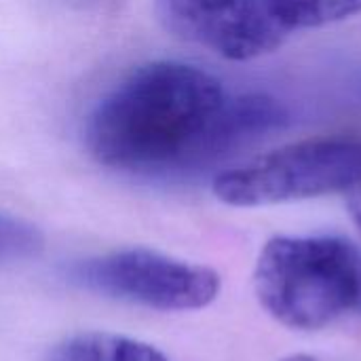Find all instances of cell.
<instances>
[{"instance_id": "cell-2", "label": "cell", "mask_w": 361, "mask_h": 361, "mask_svg": "<svg viewBox=\"0 0 361 361\" xmlns=\"http://www.w3.org/2000/svg\"><path fill=\"white\" fill-rule=\"evenodd\" d=\"M254 290L292 330H322L361 307V254L341 237H275L262 247Z\"/></svg>"}, {"instance_id": "cell-5", "label": "cell", "mask_w": 361, "mask_h": 361, "mask_svg": "<svg viewBox=\"0 0 361 361\" xmlns=\"http://www.w3.org/2000/svg\"><path fill=\"white\" fill-rule=\"evenodd\" d=\"M68 277L82 290L154 311L205 309L222 288L214 269L146 247L78 260L68 269Z\"/></svg>"}, {"instance_id": "cell-8", "label": "cell", "mask_w": 361, "mask_h": 361, "mask_svg": "<svg viewBox=\"0 0 361 361\" xmlns=\"http://www.w3.org/2000/svg\"><path fill=\"white\" fill-rule=\"evenodd\" d=\"M307 27L336 23L361 13V0H296Z\"/></svg>"}, {"instance_id": "cell-6", "label": "cell", "mask_w": 361, "mask_h": 361, "mask_svg": "<svg viewBox=\"0 0 361 361\" xmlns=\"http://www.w3.org/2000/svg\"><path fill=\"white\" fill-rule=\"evenodd\" d=\"M47 361H169L148 343L110 332H80L53 347Z\"/></svg>"}, {"instance_id": "cell-10", "label": "cell", "mask_w": 361, "mask_h": 361, "mask_svg": "<svg viewBox=\"0 0 361 361\" xmlns=\"http://www.w3.org/2000/svg\"><path fill=\"white\" fill-rule=\"evenodd\" d=\"M279 361H319L313 355H307V353H292V355H286L283 360Z\"/></svg>"}, {"instance_id": "cell-9", "label": "cell", "mask_w": 361, "mask_h": 361, "mask_svg": "<svg viewBox=\"0 0 361 361\" xmlns=\"http://www.w3.org/2000/svg\"><path fill=\"white\" fill-rule=\"evenodd\" d=\"M345 197H347V207L351 212V218L361 233V180L345 192Z\"/></svg>"}, {"instance_id": "cell-4", "label": "cell", "mask_w": 361, "mask_h": 361, "mask_svg": "<svg viewBox=\"0 0 361 361\" xmlns=\"http://www.w3.org/2000/svg\"><path fill=\"white\" fill-rule=\"evenodd\" d=\"M154 13L176 38L231 61L267 55L307 27L296 0H154Z\"/></svg>"}, {"instance_id": "cell-7", "label": "cell", "mask_w": 361, "mask_h": 361, "mask_svg": "<svg viewBox=\"0 0 361 361\" xmlns=\"http://www.w3.org/2000/svg\"><path fill=\"white\" fill-rule=\"evenodd\" d=\"M44 237L32 222L0 212V264L27 260L40 254Z\"/></svg>"}, {"instance_id": "cell-3", "label": "cell", "mask_w": 361, "mask_h": 361, "mask_svg": "<svg viewBox=\"0 0 361 361\" xmlns=\"http://www.w3.org/2000/svg\"><path fill=\"white\" fill-rule=\"evenodd\" d=\"M361 180V140H302L214 178V195L231 207H262L347 192Z\"/></svg>"}, {"instance_id": "cell-1", "label": "cell", "mask_w": 361, "mask_h": 361, "mask_svg": "<svg viewBox=\"0 0 361 361\" xmlns=\"http://www.w3.org/2000/svg\"><path fill=\"white\" fill-rule=\"evenodd\" d=\"M288 121L286 106L267 93L233 95L197 66L150 61L93 106L82 137L108 169L171 178L209 169Z\"/></svg>"}]
</instances>
